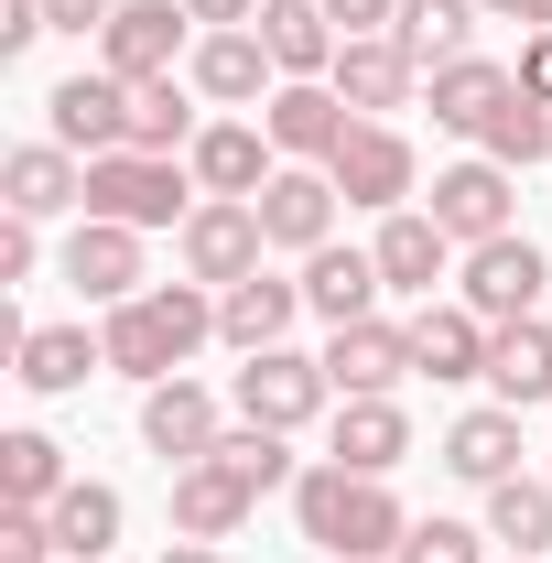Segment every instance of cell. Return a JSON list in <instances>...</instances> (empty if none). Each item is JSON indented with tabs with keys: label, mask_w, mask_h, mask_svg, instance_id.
Here are the masks:
<instances>
[{
	"label": "cell",
	"mask_w": 552,
	"mask_h": 563,
	"mask_svg": "<svg viewBox=\"0 0 552 563\" xmlns=\"http://www.w3.org/2000/svg\"><path fill=\"white\" fill-rule=\"evenodd\" d=\"M477 22H487L477 0H401V22H390V44H401L412 66H455Z\"/></svg>",
	"instance_id": "33"
},
{
	"label": "cell",
	"mask_w": 552,
	"mask_h": 563,
	"mask_svg": "<svg viewBox=\"0 0 552 563\" xmlns=\"http://www.w3.org/2000/svg\"><path fill=\"white\" fill-rule=\"evenodd\" d=\"M196 76H152V87H131V152H196V98H185Z\"/></svg>",
	"instance_id": "34"
},
{
	"label": "cell",
	"mask_w": 552,
	"mask_h": 563,
	"mask_svg": "<svg viewBox=\"0 0 552 563\" xmlns=\"http://www.w3.org/2000/svg\"><path fill=\"white\" fill-rule=\"evenodd\" d=\"M487 542H509L520 563L552 553V477H498L487 488Z\"/></svg>",
	"instance_id": "35"
},
{
	"label": "cell",
	"mask_w": 552,
	"mask_h": 563,
	"mask_svg": "<svg viewBox=\"0 0 552 563\" xmlns=\"http://www.w3.org/2000/svg\"><path fill=\"white\" fill-rule=\"evenodd\" d=\"M325 379H336V401H379V390H401V379H412V325H390V314L336 325V336H325Z\"/></svg>",
	"instance_id": "12"
},
{
	"label": "cell",
	"mask_w": 552,
	"mask_h": 563,
	"mask_svg": "<svg viewBox=\"0 0 552 563\" xmlns=\"http://www.w3.org/2000/svg\"><path fill=\"white\" fill-rule=\"evenodd\" d=\"M185 33H196V11H185V0H120V11H109V33H98V66L120 76V87H152V76H174Z\"/></svg>",
	"instance_id": "6"
},
{
	"label": "cell",
	"mask_w": 552,
	"mask_h": 563,
	"mask_svg": "<svg viewBox=\"0 0 552 563\" xmlns=\"http://www.w3.org/2000/svg\"><path fill=\"white\" fill-rule=\"evenodd\" d=\"M185 163H196V185H207V196H250V207H261V185L281 174V152H272L261 120H207Z\"/></svg>",
	"instance_id": "18"
},
{
	"label": "cell",
	"mask_w": 552,
	"mask_h": 563,
	"mask_svg": "<svg viewBox=\"0 0 552 563\" xmlns=\"http://www.w3.org/2000/svg\"><path fill=\"white\" fill-rule=\"evenodd\" d=\"M44 120H55V141H66L76 163H98V152H131V87L109 66H76L55 98H44Z\"/></svg>",
	"instance_id": "11"
},
{
	"label": "cell",
	"mask_w": 552,
	"mask_h": 563,
	"mask_svg": "<svg viewBox=\"0 0 552 563\" xmlns=\"http://www.w3.org/2000/svg\"><path fill=\"white\" fill-rule=\"evenodd\" d=\"M455 282H466V303H477L487 325H520L531 303H542V282H552V261H542V239H477L466 261H455Z\"/></svg>",
	"instance_id": "10"
},
{
	"label": "cell",
	"mask_w": 552,
	"mask_h": 563,
	"mask_svg": "<svg viewBox=\"0 0 552 563\" xmlns=\"http://www.w3.org/2000/svg\"><path fill=\"white\" fill-rule=\"evenodd\" d=\"M33 261H44L33 217H0V282H33Z\"/></svg>",
	"instance_id": "39"
},
{
	"label": "cell",
	"mask_w": 552,
	"mask_h": 563,
	"mask_svg": "<svg viewBox=\"0 0 552 563\" xmlns=\"http://www.w3.org/2000/svg\"><path fill=\"white\" fill-rule=\"evenodd\" d=\"M185 76H196V98H217V109H261L281 87L272 44H261V22H239V33H207L196 55H185Z\"/></svg>",
	"instance_id": "16"
},
{
	"label": "cell",
	"mask_w": 552,
	"mask_h": 563,
	"mask_svg": "<svg viewBox=\"0 0 552 563\" xmlns=\"http://www.w3.org/2000/svg\"><path fill=\"white\" fill-rule=\"evenodd\" d=\"M109 11H120V0H44L55 33H109Z\"/></svg>",
	"instance_id": "41"
},
{
	"label": "cell",
	"mask_w": 552,
	"mask_h": 563,
	"mask_svg": "<svg viewBox=\"0 0 552 563\" xmlns=\"http://www.w3.org/2000/svg\"><path fill=\"white\" fill-rule=\"evenodd\" d=\"M487 325L477 303H422L412 314V379H433V390H455V379H487Z\"/></svg>",
	"instance_id": "17"
},
{
	"label": "cell",
	"mask_w": 552,
	"mask_h": 563,
	"mask_svg": "<svg viewBox=\"0 0 552 563\" xmlns=\"http://www.w3.org/2000/svg\"><path fill=\"white\" fill-rule=\"evenodd\" d=\"M0 207L11 217H66V207H87V163H76L66 141H22L11 163H0Z\"/></svg>",
	"instance_id": "19"
},
{
	"label": "cell",
	"mask_w": 552,
	"mask_h": 563,
	"mask_svg": "<svg viewBox=\"0 0 552 563\" xmlns=\"http://www.w3.org/2000/svg\"><path fill=\"white\" fill-rule=\"evenodd\" d=\"M292 520H303V542L325 563H390L401 553V531H412V509L390 498V477H357V466H303L292 477Z\"/></svg>",
	"instance_id": "1"
},
{
	"label": "cell",
	"mask_w": 552,
	"mask_h": 563,
	"mask_svg": "<svg viewBox=\"0 0 552 563\" xmlns=\"http://www.w3.org/2000/svg\"><path fill=\"white\" fill-rule=\"evenodd\" d=\"M239 422H272V433H303L314 412H336V379H325V357H303V347H261V357H239Z\"/></svg>",
	"instance_id": "4"
},
{
	"label": "cell",
	"mask_w": 552,
	"mask_h": 563,
	"mask_svg": "<svg viewBox=\"0 0 552 563\" xmlns=\"http://www.w3.org/2000/svg\"><path fill=\"white\" fill-rule=\"evenodd\" d=\"M336 11V33H390L401 22V0H325Z\"/></svg>",
	"instance_id": "42"
},
{
	"label": "cell",
	"mask_w": 552,
	"mask_h": 563,
	"mask_svg": "<svg viewBox=\"0 0 552 563\" xmlns=\"http://www.w3.org/2000/svg\"><path fill=\"white\" fill-rule=\"evenodd\" d=\"M444 466H455L466 488H498V477H520V412H509V401H487V412H455V433H444Z\"/></svg>",
	"instance_id": "28"
},
{
	"label": "cell",
	"mask_w": 552,
	"mask_h": 563,
	"mask_svg": "<svg viewBox=\"0 0 552 563\" xmlns=\"http://www.w3.org/2000/svg\"><path fill=\"white\" fill-rule=\"evenodd\" d=\"M261 131H272L281 163H336V141L357 131V109H346L325 76H281L272 98H261Z\"/></svg>",
	"instance_id": "9"
},
{
	"label": "cell",
	"mask_w": 552,
	"mask_h": 563,
	"mask_svg": "<svg viewBox=\"0 0 552 563\" xmlns=\"http://www.w3.org/2000/svg\"><path fill=\"white\" fill-rule=\"evenodd\" d=\"M487 390H498L509 412L552 401V325H542V314H520V325H498V336H487Z\"/></svg>",
	"instance_id": "29"
},
{
	"label": "cell",
	"mask_w": 552,
	"mask_h": 563,
	"mask_svg": "<svg viewBox=\"0 0 552 563\" xmlns=\"http://www.w3.org/2000/svg\"><path fill=\"white\" fill-rule=\"evenodd\" d=\"M487 22H531V33H552V0H477Z\"/></svg>",
	"instance_id": "45"
},
{
	"label": "cell",
	"mask_w": 552,
	"mask_h": 563,
	"mask_svg": "<svg viewBox=\"0 0 552 563\" xmlns=\"http://www.w3.org/2000/svg\"><path fill=\"white\" fill-rule=\"evenodd\" d=\"M163 563H217V542H174V553H163Z\"/></svg>",
	"instance_id": "46"
},
{
	"label": "cell",
	"mask_w": 552,
	"mask_h": 563,
	"mask_svg": "<svg viewBox=\"0 0 552 563\" xmlns=\"http://www.w3.org/2000/svg\"><path fill=\"white\" fill-rule=\"evenodd\" d=\"M379 292H390V282H379V250H336V239L303 250V314H325V325H368Z\"/></svg>",
	"instance_id": "21"
},
{
	"label": "cell",
	"mask_w": 552,
	"mask_h": 563,
	"mask_svg": "<svg viewBox=\"0 0 552 563\" xmlns=\"http://www.w3.org/2000/svg\"><path fill=\"white\" fill-rule=\"evenodd\" d=\"M325 87H336L357 120H379V109H412L422 66L401 55V44H390V33H346V55H336V76H325Z\"/></svg>",
	"instance_id": "20"
},
{
	"label": "cell",
	"mask_w": 552,
	"mask_h": 563,
	"mask_svg": "<svg viewBox=\"0 0 552 563\" xmlns=\"http://www.w3.org/2000/svg\"><path fill=\"white\" fill-rule=\"evenodd\" d=\"M120 520H131V509H120V488H98V477H76V488L44 509V531H55V553H66V563H109Z\"/></svg>",
	"instance_id": "31"
},
{
	"label": "cell",
	"mask_w": 552,
	"mask_h": 563,
	"mask_svg": "<svg viewBox=\"0 0 552 563\" xmlns=\"http://www.w3.org/2000/svg\"><path fill=\"white\" fill-rule=\"evenodd\" d=\"M217 466L250 477V498H272V488L303 477V466H292V433H272V422H228V433H217Z\"/></svg>",
	"instance_id": "36"
},
{
	"label": "cell",
	"mask_w": 552,
	"mask_h": 563,
	"mask_svg": "<svg viewBox=\"0 0 552 563\" xmlns=\"http://www.w3.org/2000/svg\"><path fill=\"white\" fill-rule=\"evenodd\" d=\"M76 477H66V444L55 433H0V509H55Z\"/></svg>",
	"instance_id": "32"
},
{
	"label": "cell",
	"mask_w": 552,
	"mask_h": 563,
	"mask_svg": "<svg viewBox=\"0 0 552 563\" xmlns=\"http://www.w3.org/2000/svg\"><path fill=\"white\" fill-rule=\"evenodd\" d=\"M477 152L487 163H509V174H531V163H552V109L531 98V87H509V109L477 131Z\"/></svg>",
	"instance_id": "37"
},
{
	"label": "cell",
	"mask_w": 552,
	"mask_h": 563,
	"mask_svg": "<svg viewBox=\"0 0 552 563\" xmlns=\"http://www.w3.org/2000/svg\"><path fill=\"white\" fill-rule=\"evenodd\" d=\"M185 11H196L207 33H239V22H261V0H185Z\"/></svg>",
	"instance_id": "44"
},
{
	"label": "cell",
	"mask_w": 552,
	"mask_h": 563,
	"mask_svg": "<svg viewBox=\"0 0 552 563\" xmlns=\"http://www.w3.org/2000/svg\"><path fill=\"white\" fill-rule=\"evenodd\" d=\"M217 433H228V422H217V390H196V379H152V390H141V444H152L163 466H207Z\"/></svg>",
	"instance_id": "14"
},
{
	"label": "cell",
	"mask_w": 552,
	"mask_h": 563,
	"mask_svg": "<svg viewBox=\"0 0 552 563\" xmlns=\"http://www.w3.org/2000/svg\"><path fill=\"white\" fill-rule=\"evenodd\" d=\"M11 357H22V390H33V401H66V390H87V379L109 368V336H87V325H33Z\"/></svg>",
	"instance_id": "26"
},
{
	"label": "cell",
	"mask_w": 552,
	"mask_h": 563,
	"mask_svg": "<svg viewBox=\"0 0 552 563\" xmlns=\"http://www.w3.org/2000/svg\"><path fill=\"white\" fill-rule=\"evenodd\" d=\"M509 76H520V87H531V98L552 109V33H531V44H520V66H509Z\"/></svg>",
	"instance_id": "43"
},
{
	"label": "cell",
	"mask_w": 552,
	"mask_h": 563,
	"mask_svg": "<svg viewBox=\"0 0 552 563\" xmlns=\"http://www.w3.org/2000/svg\"><path fill=\"white\" fill-rule=\"evenodd\" d=\"M520 174L509 163H487V152H466V163H444L433 174V228L455 239V250H477V239H509V217H520V196H509Z\"/></svg>",
	"instance_id": "8"
},
{
	"label": "cell",
	"mask_w": 552,
	"mask_h": 563,
	"mask_svg": "<svg viewBox=\"0 0 552 563\" xmlns=\"http://www.w3.org/2000/svg\"><path fill=\"white\" fill-rule=\"evenodd\" d=\"M174 250H185V282L228 292V282H250V272H261L272 228H261V207H250V196H207V207L174 228Z\"/></svg>",
	"instance_id": "5"
},
{
	"label": "cell",
	"mask_w": 552,
	"mask_h": 563,
	"mask_svg": "<svg viewBox=\"0 0 552 563\" xmlns=\"http://www.w3.org/2000/svg\"><path fill=\"white\" fill-rule=\"evenodd\" d=\"M368 250H379V282H390V292H422V303H433V282L455 272V239L433 228V207H390Z\"/></svg>",
	"instance_id": "23"
},
{
	"label": "cell",
	"mask_w": 552,
	"mask_h": 563,
	"mask_svg": "<svg viewBox=\"0 0 552 563\" xmlns=\"http://www.w3.org/2000/svg\"><path fill=\"white\" fill-rule=\"evenodd\" d=\"M196 207H207L196 163H174V152H98V163H87V207H76V217H120V228H185Z\"/></svg>",
	"instance_id": "3"
},
{
	"label": "cell",
	"mask_w": 552,
	"mask_h": 563,
	"mask_svg": "<svg viewBox=\"0 0 552 563\" xmlns=\"http://www.w3.org/2000/svg\"><path fill=\"white\" fill-rule=\"evenodd\" d=\"M509 563H520V553H509Z\"/></svg>",
	"instance_id": "47"
},
{
	"label": "cell",
	"mask_w": 552,
	"mask_h": 563,
	"mask_svg": "<svg viewBox=\"0 0 552 563\" xmlns=\"http://www.w3.org/2000/svg\"><path fill=\"white\" fill-rule=\"evenodd\" d=\"M66 282L87 292V303H131V292H152V272H141V228H120V217H76V228H66Z\"/></svg>",
	"instance_id": "13"
},
{
	"label": "cell",
	"mask_w": 552,
	"mask_h": 563,
	"mask_svg": "<svg viewBox=\"0 0 552 563\" xmlns=\"http://www.w3.org/2000/svg\"><path fill=\"white\" fill-rule=\"evenodd\" d=\"M261 44H272L281 76H336V55H346L325 0H261Z\"/></svg>",
	"instance_id": "25"
},
{
	"label": "cell",
	"mask_w": 552,
	"mask_h": 563,
	"mask_svg": "<svg viewBox=\"0 0 552 563\" xmlns=\"http://www.w3.org/2000/svg\"><path fill=\"white\" fill-rule=\"evenodd\" d=\"M98 336H109V368L141 379V390H152V379H185V357L217 336V292L207 282H152V292H131V303H109Z\"/></svg>",
	"instance_id": "2"
},
{
	"label": "cell",
	"mask_w": 552,
	"mask_h": 563,
	"mask_svg": "<svg viewBox=\"0 0 552 563\" xmlns=\"http://www.w3.org/2000/svg\"><path fill=\"white\" fill-rule=\"evenodd\" d=\"M336 174L325 163H281L272 185H261V228H272V250H325L336 239Z\"/></svg>",
	"instance_id": "15"
},
{
	"label": "cell",
	"mask_w": 552,
	"mask_h": 563,
	"mask_svg": "<svg viewBox=\"0 0 552 563\" xmlns=\"http://www.w3.org/2000/svg\"><path fill=\"white\" fill-rule=\"evenodd\" d=\"M509 87H520V76H509V66H487V55H455V66H433V120H444V131H466V141H477L487 120L509 109Z\"/></svg>",
	"instance_id": "30"
},
{
	"label": "cell",
	"mask_w": 552,
	"mask_h": 563,
	"mask_svg": "<svg viewBox=\"0 0 552 563\" xmlns=\"http://www.w3.org/2000/svg\"><path fill=\"white\" fill-rule=\"evenodd\" d=\"M336 196L346 207H368V217H390V207H412V185H422V163H412V141L390 131V120H357V131L336 141Z\"/></svg>",
	"instance_id": "7"
},
{
	"label": "cell",
	"mask_w": 552,
	"mask_h": 563,
	"mask_svg": "<svg viewBox=\"0 0 552 563\" xmlns=\"http://www.w3.org/2000/svg\"><path fill=\"white\" fill-rule=\"evenodd\" d=\"M261 498H250V477H228V466H174V542H228L239 520H250Z\"/></svg>",
	"instance_id": "27"
},
{
	"label": "cell",
	"mask_w": 552,
	"mask_h": 563,
	"mask_svg": "<svg viewBox=\"0 0 552 563\" xmlns=\"http://www.w3.org/2000/svg\"><path fill=\"white\" fill-rule=\"evenodd\" d=\"M390 563H487V531H466V520H412Z\"/></svg>",
	"instance_id": "38"
},
{
	"label": "cell",
	"mask_w": 552,
	"mask_h": 563,
	"mask_svg": "<svg viewBox=\"0 0 552 563\" xmlns=\"http://www.w3.org/2000/svg\"><path fill=\"white\" fill-rule=\"evenodd\" d=\"M55 22H44V0H0V55H22V44H44Z\"/></svg>",
	"instance_id": "40"
},
{
	"label": "cell",
	"mask_w": 552,
	"mask_h": 563,
	"mask_svg": "<svg viewBox=\"0 0 552 563\" xmlns=\"http://www.w3.org/2000/svg\"><path fill=\"white\" fill-rule=\"evenodd\" d=\"M325 455L357 466V477H390V466L412 455V412H401L390 390H379V401H336V412H325Z\"/></svg>",
	"instance_id": "22"
},
{
	"label": "cell",
	"mask_w": 552,
	"mask_h": 563,
	"mask_svg": "<svg viewBox=\"0 0 552 563\" xmlns=\"http://www.w3.org/2000/svg\"><path fill=\"white\" fill-rule=\"evenodd\" d=\"M292 314H303V282H281V272H250V282H228V292H217V336H228L239 357L281 347V336H292Z\"/></svg>",
	"instance_id": "24"
}]
</instances>
